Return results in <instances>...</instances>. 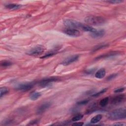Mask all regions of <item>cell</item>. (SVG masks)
Wrapping results in <instances>:
<instances>
[{"label": "cell", "instance_id": "5bb4252c", "mask_svg": "<svg viewBox=\"0 0 126 126\" xmlns=\"http://www.w3.org/2000/svg\"><path fill=\"white\" fill-rule=\"evenodd\" d=\"M41 95V94L40 92L37 91H34L32 92L29 95L30 98L32 100H37Z\"/></svg>", "mask_w": 126, "mask_h": 126}, {"label": "cell", "instance_id": "277c9868", "mask_svg": "<svg viewBox=\"0 0 126 126\" xmlns=\"http://www.w3.org/2000/svg\"><path fill=\"white\" fill-rule=\"evenodd\" d=\"M45 47L41 45H38L32 48L26 52V54L30 56H37L41 55L45 51Z\"/></svg>", "mask_w": 126, "mask_h": 126}, {"label": "cell", "instance_id": "ac0fdd59", "mask_svg": "<svg viewBox=\"0 0 126 126\" xmlns=\"http://www.w3.org/2000/svg\"><path fill=\"white\" fill-rule=\"evenodd\" d=\"M109 102V97H106L102 98L99 101V105L101 107L106 106Z\"/></svg>", "mask_w": 126, "mask_h": 126}, {"label": "cell", "instance_id": "7402d4cb", "mask_svg": "<svg viewBox=\"0 0 126 126\" xmlns=\"http://www.w3.org/2000/svg\"><path fill=\"white\" fill-rule=\"evenodd\" d=\"M83 118V115L81 114H78L75 116H74L72 118V121L73 122H76L79 121L81 120Z\"/></svg>", "mask_w": 126, "mask_h": 126}, {"label": "cell", "instance_id": "d6986e66", "mask_svg": "<svg viewBox=\"0 0 126 126\" xmlns=\"http://www.w3.org/2000/svg\"><path fill=\"white\" fill-rule=\"evenodd\" d=\"M57 50H52L51 51H49L48 53H47V54H46L45 55H44V56L41 57V58L43 59V58H48L50 56H53L57 53Z\"/></svg>", "mask_w": 126, "mask_h": 126}, {"label": "cell", "instance_id": "ffe728a7", "mask_svg": "<svg viewBox=\"0 0 126 126\" xmlns=\"http://www.w3.org/2000/svg\"><path fill=\"white\" fill-rule=\"evenodd\" d=\"M108 46V44H100L99 45H97L96 46H95V47L94 48V49H93V52H95L96 51H97L98 50L102 49V48H104L107 47Z\"/></svg>", "mask_w": 126, "mask_h": 126}, {"label": "cell", "instance_id": "8992f818", "mask_svg": "<svg viewBox=\"0 0 126 126\" xmlns=\"http://www.w3.org/2000/svg\"><path fill=\"white\" fill-rule=\"evenodd\" d=\"M59 80L58 78L56 77H51L43 79L39 81V84L42 87H46L50 85V84L55 81H57Z\"/></svg>", "mask_w": 126, "mask_h": 126}, {"label": "cell", "instance_id": "7a4b0ae2", "mask_svg": "<svg viewBox=\"0 0 126 126\" xmlns=\"http://www.w3.org/2000/svg\"><path fill=\"white\" fill-rule=\"evenodd\" d=\"M126 118V110L125 108H121L115 109L108 115V118L111 120L125 119Z\"/></svg>", "mask_w": 126, "mask_h": 126}, {"label": "cell", "instance_id": "9c48e42d", "mask_svg": "<svg viewBox=\"0 0 126 126\" xmlns=\"http://www.w3.org/2000/svg\"><path fill=\"white\" fill-rule=\"evenodd\" d=\"M125 95L124 94H120L117 95L111 99V103L115 105H117L123 102L125 99Z\"/></svg>", "mask_w": 126, "mask_h": 126}, {"label": "cell", "instance_id": "ba28073f", "mask_svg": "<svg viewBox=\"0 0 126 126\" xmlns=\"http://www.w3.org/2000/svg\"><path fill=\"white\" fill-rule=\"evenodd\" d=\"M79 56L78 55H74L70 56L66 58V59H65L62 62L61 64H62L63 65H69L70 63L77 61L79 59Z\"/></svg>", "mask_w": 126, "mask_h": 126}, {"label": "cell", "instance_id": "cb8c5ba5", "mask_svg": "<svg viewBox=\"0 0 126 126\" xmlns=\"http://www.w3.org/2000/svg\"><path fill=\"white\" fill-rule=\"evenodd\" d=\"M123 1L121 0H112L106 1V2H108L109 3H119Z\"/></svg>", "mask_w": 126, "mask_h": 126}, {"label": "cell", "instance_id": "9a60e30c", "mask_svg": "<svg viewBox=\"0 0 126 126\" xmlns=\"http://www.w3.org/2000/svg\"><path fill=\"white\" fill-rule=\"evenodd\" d=\"M102 116L101 115V114H98V115H95V116L93 117L91 121H90V122L92 124H95V123H98V122H99L101 119H102Z\"/></svg>", "mask_w": 126, "mask_h": 126}, {"label": "cell", "instance_id": "4316f807", "mask_svg": "<svg viewBox=\"0 0 126 126\" xmlns=\"http://www.w3.org/2000/svg\"><path fill=\"white\" fill-rule=\"evenodd\" d=\"M125 90V88L123 87H121V88H119L118 89H117L116 90H114V92L115 93H121L123 92Z\"/></svg>", "mask_w": 126, "mask_h": 126}, {"label": "cell", "instance_id": "484cf974", "mask_svg": "<svg viewBox=\"0 0 126 126\" xmlns=\"http://www.w3.org/2000/svg\"><path fill=\"white\" fill-rule=\"evenodd\" d=\"M117 76V74H111L107 78V80H112L113 79H114L116 76Z\"/></svg>", "mask_w": 126, "mask_h": 126}, {"label": "cell", "instance_id": "8fae6325", "mask_svg": "<svg viewBox=\"0 0 126 126\" xmlns=\"http://www.w3.org/2000/svg\"><path fill=\"white\" fill-rule=\"evenodd\" d=\"M105 34V31L103 29L95 30V31L91 32L90 35L94 38H98L103 36Z\"/></svg>", "mask_w": 126, "mask_h": 126}, {"label": "cell", "instance_id": "5b68a950", "mask_svg": "<svg viewBox=\"0 0 126 126\" xmlns=\"http://www.w3.org/2000/svg\"><path fill=\"white\" fill-rule=\"evenodd\" d=\"M33 86V83L32 82H27L24 83H21L17 85L15 89L22 91H27L31 89Z\"/></svg>", "mask_w": 126, "mask_h": 126}, {"label": "cell", "instance_id": "30bf717a", "mask_svg": "<svg viewBox=\"0 0 126 126\" xmlns=\"http://www.w3.org/2000/svg\"><path fill=\"white\" fill-rule=\"evenodd\" d=\"M50 102H45L40 105L36 110V113L37 114H41L44 113L47 109H48L51 106Z\"/></svg>", "mask_w": 126, "mask_h": 126}, {"label": "cell", "instance_id": "7c38bea8", "mask_svg": "<svg viewBox=\"0 0 126 126\" xmlns=\"http://www.w3.org/2000/svg\"><path fill=\"white\" fill-rule=\"evenodd\" d=\"M105 74H106V71L105 69L102 68L99 69L98 70H97L95 74V77L98 79H101L105 76Z\"/></svg>", "mask_w": 126, "mask_h": 126}, {"label": "cell", "instance_id": "d4e9b609", "mask_svg": "<svg viewBox=\"0 0 126 126\" xmlns=\"http://www.w3.org/2000/svg\"><path fill=\"white\" fill-rule=\"evenodd\" d=\"M89 100H88V99H85V100H81V101H80L79 102H77V104H78V105H84V104H87L89 102Z\"/></svg>", "mask_w": 126, "mask_h": 126}, {"label": "cell", "instance_id": "83f0119b", "mask_svg": "<svg viewBox=\"0 0 126 126\" xmlns=\"http://www.w3.org/2000/svg\"><path fill=\"white\" fill-rule=\"evenodd\" d=\"M84 125L83 122H75L72 124V126H81Z\"/></svg>", "mask_w": 126, "mask_h": 126}, {"label": "cell", "instance_id": "e0dca14e", "mask_svg": "<svg viewBox=\"0 0 126 126\" xmlns=\"http://www.w3.org/2000/svg\"><path fill=\"white\" fill-rule=\"evenodd\" d=\"M0 97L1 98L2 96L6 94L9 92V89L5 87H1L0 89Z\"/></svg>", "mask_w": 126, "mask_h": 126}, {"label": "cell", "instance_id": "f1b7e54d", "mask_svg": "<svg viewBox=\"0 0 126 126\" xmlns=\"http://www.w3.org/2000/svg\"><path fill=\"white\" fill-rule=\"evenodd\" d=\"M125 125L126 124L125 123H124L119 122V123L114 124L113 125H114V126H125Z\"/></svg>", "mask_w": 126, "mask_h": 126}, {"label": "cell", "instance_id": "44dd1931", "mask_svg": "<svg viewBox=\"0 0 126 126\" xmlns=\"http://www.w3.org/2000/svg\"><path fill=\"white\" fill-rule=\"evenodd\" d=\"M0 65H1V66L2 67H8L12 65V63L8 61L3 60L1 62Z\"/></svg>", "mask_w": 126, "mask_h": 126}, {"label": "cell", "instance_id": "4fadbf2b", "mask_svg": "<svg viewBox=\"0 0 126 126\" xmlns=\"http://www.w3.org/2000/svg\"><path fill=\"white\" fill-rule=\"evenodd\" d=\"M5 7L10 10H16L22 7V5L16 3H8L5 5Z\"/></svg>", "mask_w": 126, "mask_h": 126}, {"label": "cell", "instance_id": "603a6c76", "mask_svg": "<svg viewBox=\"0 0 126 126\" xmlns=\"http://www.w3.org/2000/svg\"><path fill=\"white\" fill-rule=\"evenodd\" d=\"M106 91H107V89H106V88H105V89H102V90L99 91L98 92H97V93H95V94H93L92 95V96H94V97L98 96H99V95L102 94L104 93L105 92H106Z\"/></svg>", "mask_w": 126, "mask_h": 126}, {"label": "cell", "instance_id": "52a82bcc", "mask_svg": "<svg viewBox=\"0 0 126 126\" xmlns=\"http://www.w3.org/2000/svg\"><path fill=\"white\" fill-rule=\"evenodd\" d=\"M63 32L65 34L72 37H78L80 35V32L79 31L75 29L67 28L64 30Z\"/></svg>", "mask_w": 126, "mask_h": 126}, {"label": "cell", "instance_id": "2e32d148", "mask_svg": "<svg viewBox=\"0 0 126 126\" xmlns=\"http://www.w3.org/2000/svg\"><path fill=\"white\" fill-rule=\"evenodd\" d=\"M118 54V52H110L108 53H107L106 54H104V55H100L99 57H97L96 59H102V58H107V57H109L111 56H115L116 55H117Z\"/></svg>", "mask_w": 126, "mask_h": 126}, {"label": "cell", "instance_id": "6da1fadb", "mask_svg": "<svg viewBox=\"0 0 126 126\" xmlns=\"http://www.w3.org/2000/svg\"><path fill=\"white\" fill-rule=\"evenodd\" d=\"M63 24L66 27H67V28L75 29L76 30L79 29L84 32H92L96 30V29L90 26V25L82 24L80 22L72 19H65L63 21Z\"/></svg>", "mask_w": 126, "mask_h": 126}, {"label": "cell", "instance_id": "3957f363", "mask_svg": "<svg viewBox=\"0 0 126 126\" xmlns=\"http://www.w3.org/2000/svg\"><path fill=\"white\" fill-rule=\"evenodd\" d=\"M84 21L88 25L99 26L104 24L106 20L104 18L100 16H89L85 18Z\"/></svg>", "mask_w": 126, "mask_h": 126}]
</instances>
